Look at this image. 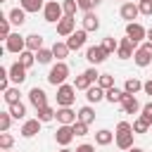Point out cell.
Wrapping results in <instances>:
<instances>
[{"label":"cell","mask_w":152,"mask_h":152,"mask_svg":"<svg viewBox=\"0 0 152 152\" xmlns=\"http://www.w3.org/2000/svg\"><path fill=\"white\" fill-rule=\"evenodd\" d=\"M140 116L147 121V124H152V102H147V104H142V109H140Z\"/></svg>","instance_id":"7bdbcfd3"},{"label":"cell","mask_w":152,"mask_h":152,"mask_svg":"<svg viewBox=\"0 0 152 152\" xmlns=\"http://www.w3.org/2000/svg\"><path fill=\"white\" fill-rule=\"evenodd\" d=\"M12 114H10V109L7 112H0V131H10V124H12Z\"/></svg>","instance_id":"f35d334b"},{"label":"cell","mask_w":152,"mask_h":152,"mask_svg":"<svg viewBox=\"0 0 152 152\" xmlns=\"http://www.w3.org/2000/svg\"><path fill=\"white\" fill-rule=\"evenodd\" d=\"M112 140H114V133L107 131V128H100V131L95 133V145H100V147H107Z\"/></svg>","instance_id":"cb8c5ba5"},{"label":"cell","mask_w":152,"mask_h":152,"mask_svg":"<svg viewBox=\"0 0 152 152\" xmlns=\"http://www.w3.org/2000/svg\"><path fill=\"white\" fill-rule=\"evenodd\" d=\"M69 78V66H66V62H57L52 69H50V74H48V83L50 86H62L64 81Z\"/></svg>","instance_id":"7a4b0ae2"},{"label":"cell","mask_w":152,"mask_h":152,"mask_svg":"<svg viewBox=\"0 0 152 152\" xmlns=\"http://www.w3.org/2000/svg\"><path fill=\"white\" fill-rule=\"evenodd\" d=\"M59 124H66L71 126L74 121H78V112H74L71 107H57V116H55Z\"/></svg>","instance_id":"9a60e30c"},{"label":"cell","mask_w":152,"mask_h":152,"mask_svg":"<svg viewBox=\"0 0 152 152\" xmlns=\"http://www.w3.org/2000/svg\"><path fill=\"white\" fill-rule=\"evenodd\" d=\"M140 2H142V0H140Z\"/></svg>","instance_id":"9f6ffc18"},{"label":"cell","mask_w":152,"mask_h":152,"mask_svg":"<svg viewBox=\"0 0 152 152\" xmlns=\"http://www.w3.org/2000/svg\"><path fill=\"white\" fill-rule=\"evenodd\" d=\"M142 90H145V95H152V78L142 83Z\"/></svg>","instance_id":"c3c4849f"},{"label":"cell","mask_w":152,"mask_h":152,"mask_svg":"<svg viewBox=\"0 0 152 152\" xmlns=\"http://www.w3.org/2000/svg\"><path fill=\"white\" fill-rule=\"evenodd\" d=\"M86 74H88V78H90L93 83H97V78H100V71H97L95 66H90V69H86Z\"/></svg>","instance_id":"bcb514c9"},{"label":"cell","mask_w":152,"mask_h":152,"mask_svg":"<svg viewBox=\"0 0 152 152\" xmlns=\"http://www.w3.org/2000/svg\"><path fill=\"white\" fill-rule=\"evenodd\" d=\"M86 38H88V31H86V28H78V31H74V33L66 38V45H69L71 50H81V48L86 45Z\"/></svg>","instance_id":"7c38bea8"},{"label":"cell","mask_w":152,"mask_h":152,"mask_svg":"<svg viewBox=\"0 0 152 152\" xmlns=\"http://www.w3.org/2000/svg\"><path fill=\"white\" fill-rule=\"evenodd\" d=\"M40 48H43V36H40V33H31V36H26V50L38 52Z\"/></svg>","instance_id":"484cf974"},{"label":"cell","mask_w":152,"mask_h":152,"mask_svg":"<svg viewBox=\"0 0 152 152\" xmlns=\"http://www.w3.org/2000/svg\"><path fill=\"white\" fill-rule=\"evenodd\" d=\"M19 5H21L26 12H40V10L45 7L43 0H19Z\"/></svg>","instance_id":"f1b7e54d"},{"label":"cell","mask_w":152,"mask_h":152,"mask_svg":"<svg viewBox=\"0 0 152 152\" xmlns=\"http://www.w3.org/2000/svg\"><path fill=\"white\" fill-rule=\"evenodd\" d=\"M133 124H128V121H119V126H116V133H114V142H116V147L119 150H131L133 147Z\"/></svg>","instance_id":"6da1fadb"},{"label":"cell","mask_w":152,"mask_h":152,"mask_svg":"<svg viewBox=\"0 0 152 152\" xmlns=\"http://www.w3.org/2000/svg\"><path fill=\"white\" fill-rule=\"evenodd\" d=\"M83 28L90 33V31H97L100 28V19H97V14L90 10V12H86L83 14Z\"/></svg>","instance_id":"44dd1931"},{"label":"cell","mask_w":152,"mask_h":152,"mask_svg":"<svg viewBox=\"0 0 152 152\" xmlns=\"http://www.w3.org/2000/svg\"><path fill=\"white\" fill-rule=\"evenodd\" d=\"M10 24H12V21H10L7 17H5V19H2V24H0V33H2V38H5V40H7V36H10Z\"/></svg>","instance_id":"f6af8a7d"},{"label":"cell","mask_w":152,"mask_h":152,"mask_svg":"<svg viewBox=\"0 0 152 152\" xmlns=\"http://www.w3.org/2000/svg\"><path fill=\"white\" fill-rule=\"evenodd\" d=\"M74 31H76V19H74V17H62V19L57 21V33H59V36L69 38Z\"/></svg>","instance_id":"8fae6325"},{"label":"cell","mask_w":152,"mask_h":152,"mask_svg":"<svg viewBox=\"0 0 152 152\" xmlns=\"http://www.w3.org/2000/svg\"><path fill=\"white\" fill-rule=\"evenodd\" d=\"M36 114H38L36 119H40L43 124H48V121H52V119L57 116V109H52L50 104H45V107H40V109H36Z\"/></svg>","instance_id":"d4e9b609"},{"label":"cell","mask_w":152,"mask_h":152,"mask_svg":"<svg viewBox=\"0 0 152 152\" xmlns=\"http://www.w3.org/2000/svg\"><path fill=\"white\" fill-rule=\"evenodd\" d=\"M104 50H107V55H112V52H116L119 50V40H114L112 36H107V38H102V43H100Z\"/></svg>","instance_id":"e575fe53"},{"label":"cell","mask_w":152,"mask_h":152,"mask_svg":"<svg viewBox=\"0 0 152 152\" xmlns=\"http://www.w3.org/2000/svg\"><path fill=\"white\" fill-rule=\"evenodd\" d=\"M2 152H12V150H2Z\"/></svg>","instance_id":"db71d44e"},{"label":"cell","mask_w":152,"mask_h":152,"mask_svg":"<svg viewBox=\"0 0 152 152\" xmlns=\"http://www.w3.org/2000/svg\"><path fill=\"white\" fill-rule=\"evenodd\" d=\"M100 2H102V0H95V5H100Z\"/></svg>","instance_id":"f5cc1de1"},{"label":"cell","mask_w":152,"mask_h":152,"mask_svg":"<svg viewBox=\"0 0 152 152\" xmlns=\"http://www.w3.org/2000/svg\"><path fill=\"white\" fill-rule=\"evenodd\" d=\"M138 7H140V14L152 17V0H142V2H138Z\"/></svg>","instance_id":"b9f144b4"},{"label":"cell","mask_w":152,"mask_h":152,"mask_svg":"<svg viewBox=\"0 0 152 152\" xmlns=\"http://www.w3.org/2000/svg\"><path fill=\"white\" fill-rule=\"evenodd\" d=\"M0 2H5V0H0Z\"/></svg>","instance_id":"11a10c76"},{"label":"cell","mask_w":152,"mask_h":152,"mask_svg":"<svg viewBox=\"0 0 152 152\" xmlns=\"http://www.w3.org/2000/svg\"><path fill=\"white\" fill-rule=\"evenodd\" d=\"M43 17H45V21H48V24H57V21L64 17L62 2H57V0H48V2H45V7H43Z\"/></svg>","instance_id":"277c9868"},{"label":"cell","mask_w":152,"mask_h":152,"mask_svg":"<svg viewBox=\"0 0 152 152\" xmlns=\"http://www.w3.org/2000/svg\"><path fill=\"white\" fill-rule=\"evenodd\" d=\"M76 152H95V145L83 142V145H78V147H76Z\"/></svg>","instance_id":"7dc6e473"},{"label":"cell","mask_w":152,"mask_h":152,"mask_svg":"<svg viewBox=\"0 0 152 152\" xmlns=\"http://www.w3.org/2000/svg\"><path fill=\"white\" fill-rule=\"evenodd\" d=\"M19 62H21L26 69H31V66L36 64V52H33V50H24V52H19Z\"/></svg>","instance_id":"f546056e"},{"label":"cell","mask_w":152,"mask_h":152,"mask_svg":"<svg viewBox=\"0 0 152 152\" xmlns=\"http://www.w3.org/2000/svg\"><path fill=\"white\" fill-rule=\"evenodd\" d=\"M76 102V88L69 83L57 86V107H71Z\"/></svg>","instance_id":"3957f363"},{"label":"cell","mask_w":152,"mask_h":152,"mask_svg":"<svg viewBox=\"0 0 152 152\" xmlns=\"http://www.w3.org/2000/svg\"><path fill=\"white\" fill-rule=\"evenodd\" d=\"M97 86H100V88H104V90H107V88H112V86H114V76H112V74H100Z\"/></svg>","instance_id":"74e56055"},{"label":"cell","mask_w":152,"mask_h":152,"mask_svg":"<svg viewBox=\"0 0 152 152\" xmlns=\"http://www.w3.org/2000/svg\"><path fill=\"white\" fill-rule=\"evenodd\" d=\"M71 128H74V133H76L78 138L88 135V124H83V121H74V124H71Z\"/></svg>","instance_id":"60d3db41"},{"label":"cell","mask_w":152,"mask_h":152,"mask_svg":"<svg viewBox=\"0 0 152 152\" xmlns=\"http://www.w3.org/2000/svg\"><path fill=\"white\" fill-rule=\"evenodd\" d=\"M119 14H121V19H126V24H128V21H133V19L140 14V7H138L135 2H124L121 10H119Z\"/></svg>","instance_id":"ac0fdd59"},{"label":"cell","mask_w":152,"mask_h":152,"mask_svg":"<svg viewBox=\"0 0 152 152\" xmlns=\"http://www.w3.org/2000/svg\"><path fill=\"white\" fill-rule=\"evenodd\" d=\"M12 145H14V138L10 135V131H2L0 133V147L2 150H12Z\"/></svg>","instance_id":"8d00e7d4"},{"label":"cell","mask_w":152,"mask_h":152,"mask_svg":"<svg viewBox=\"0 0 152 152\" xmlns=\"http://www.w3.org/2000/svg\"><path fill=\"white\" fill-rule=\"evenodd\" d=\"M76 2H78V10L81 12H90L95 7V0H76Z\"/></svg>","instance_id":"ee69618b"},{"label":"cell","mask_w":152,"mask_h":152,"mask_svg":"<svg viewBox=\"0 0 152 152\" xmlns=\"http://www.w3.org/2000/svg\"><path fill=\"white\" fill-rule=\"evenodd\" d=\"M5 48H7L10 52H14V55L24 52V50H26V36H19V33H10V36H7V40H5Z\"/></svg>","instance_id":"8992f818"},{"label":"cell","mask_w":152,"mask_h":152,"mask_svg":"<svg viewBox=\"0 0 152 152\" xmlns=\"http://www.w3.org/2000/svg\"><path fill=\"white\" fill-rule=\"evenodd\" d=\"M147 128H150V124H147L142 116H138V119L133 121V133H147Z\"/></svg>","instance_id":"ab89813d"},{"label":"cell","mask_w":152,"mask_h":152,"mask_svg":"<svg viewBox=\"0 0 152 152\" xmlns=\"http://www.w3.org/2000/svg\"><path fill=\"white\" fill-rule=\"evenodd\" d=\"M90 86H93V81L88 78V74H86V71H83L81 76H76V81H74V88H76V90H88Z\"/></svg>","instance_id":"836d02e7"},{"label":"cell","mask_w":152,"mask_h":152,"mask_svg":"<svg viewBox=\"0 0 152 152\" xmlns=\"http://www.w3.org/2000/svg\"><path fill=\"white\" fill-rule=\"evenodd\" d=\"M126 152H145V150H140V147H135V145H133V147H131V150H126Z\"/></svg>","instance_id":"681fc988"},{"label":"cell","mask_w":152,"mask_h":152,"mask_svg":"<svg viewBox=\"0 0 152 152\" xmlns=\"http://www.w3.org/2000/svg\"><path fill=\"white\" fill-rule=\"evenodd\" d=\"M133 62L142 69V66H147L150 62H152V43L147 40V43H142V45H138V50L133 52Z\"/></svg>","instance_id":"5b68a950"},{"label":"cell","mask_w":152,"mask_h":152,"mask_svg":"<svg viewBox=\"0 0 152 152\" xmlns=\"http://www.w3.org/2000/svg\"><path fill=\"white\" fill-rule=\"evenodd\" d=\"M19 95H21V93H19V86H17V88H7V90L2 93V100H5L7 104H14V102H21Z\"/></svg>","instance_id":"1f68e13d"},{"label":"cell","mask_w":152,"mask_h":152,"mask_svg":"<svg viewBox=\"0 0 152 152\" xmlns=\"http://www.w3.org/2000/svg\"><path fill=\"white\" fill-rule=\"evenodd\" d=\"M135 50H138V43H135V40H131V38L126 36V38H121V40H119V50H116V57H119V59H131Z\"/></svg>","instance_id":"52a82bcc"},{"label":"cell","mask_w":152,"mask_h":152,"mask_svg":"<svg viewBox=\"0 0 152 152\" xmlns=\"http://www.w3.org/2000/svg\"><path fill=\"white\" fill-rule=\"evenodd\" d=\"M40 124H43L40 119H26V121L21 124V131H19V133H21L24 138H33V135L40 133Z\"/></svg>","instance_id":"2e32d148"},{"label":"cell","mask_w":152,"mask_h":152,"mask_svg":"<svg viewBox=\"0 0 152 152\" xmlns=\"http://www.w3.org/2000/svg\"><path fill=\"white\" fill-rule=\"evenodd\" d=\"M7 109H10V114H12L14 119H24V116H26V104H24V102H14V104H7Z\"/></svg>","instance_id":"d6a6232c"},{"label":"cell","mask_w":152,"mask_h":152,"mask_svg":"<svg viewBox=\"0 0 152 152\" xmlns=\"http://www.w3.org/2000/svg\"><path fill=\"white\" fill-rule=\"evenodd\" d=\"M126 36H128L131 40L140 43L142 38H147V28H142L138 21H128V24H126Z\"/></svg>","instance_id":"30bf717a"},{"label":"cell","mask_w":152,"mask_h":152,"mask_svg":"<svg viewBox=\"0 0 152 152\" xmlns=\"http://www.w3.org/2000/svg\"><path fill=\"white\" fill-rule=\"evenodd\" d=\"M74 128L71 126H66V124H59V128L55 131V140H57V145H62V147H69V142L74 140Z\"/></svg>","instance_id":"9c48e42d"},{"label":"cell","mask_w":152,"mask_h":152,"mask_svg":"<svg viewBox=\"0 0 152 152\" xmlns=\"http://www.w3.org/2000/svg\"><path fill=\"white\" fill-rule=\"evenodd\" d=\"M10 81H12V83H17V86H21V83L26 81V66H24L19 59L10 66Z\"/></svg>","instance_id":"4fadbf2b"},{"label":"cell","mask_w":152,"mask_h":152,"mask_svg":"<svg viewBox=\"0 0 152 152\" xmlns=\"http://www.w3.org/2000/svg\"><path fill=\"white\" fill-rule=\"evenodd\" d=\"M52 59H55L52 48H40V50L36 52V62H38V64H50Z\"/></svg>","instance_id":"83f0119b"},{"label":"cell","mask_w":152,"mask_h":152,"mask_svg":"<svg viewBox=\"0 0 152 152\" xmlns=\"http://www.w3.org/2000/svg\"><path fill=\"white\" fill-rule=\"evenodd\" d=\"M78 121H83V124H88V126H90V124L95 121V109H93L90 104L81 107V109H78Z\"/></svg>","instance_id":"4316f807"},{"label":"cell","mask_w":152,"mask_h":152,"mask_svg":"<svg viewBox=\"0 0 152 152\" xmlns=\"http://www.w3.org/2000/svg\"><path fill=\"white\" fill-rule=\"evenodd\" d=\"M121 109H124V114H138L142 107H140V102L135 100V95H124V100H121Z\"/></svg>","instance_id":"e0dca14e"},{"label":"cell","mask_w":152,"mask_h":152,"mask_svg":"<svg viewBox=\"0 0 152 152\" xmlns=\"http://www.w3.org/2000/svg\"><path fill=\"white\" fill-rule=\"evenodd\" d=\"M59 152H76V150H69V147H62Z\"/></svg>","instance_id":"816d5d0a"},{"label":"cell","mask_w":152,"mask_h":152,"mask_svg":"<svg viewBox=\"0 0 152 152\" xmlns=\"http://www.w3.org/2000/svg\"><path fill=\"white\" fill-rule=\"evenodd\" d=\"M147 40L152 43V28H147Z\"/></svg>","instance_id":"f907efd6"},{"label":"cell","mask_w":152,"mask_h":152,"mask_svg":"<svg viewBox=\"0 0 152 152\" xmlns=\"http://www.w3.org/2000/svg\"><path fill=\"white\" fill-rule=\"evenodd\" d=\"M62 10H64V17H74L78 10V2L76 0H62Z\"/></svg>","instance_id":"d590c367"},{"label":"cell","mask_w":152,"mask_h":152,"mask_svg":"<svg viewBox=\"0 0 152 152\" xmlns=\"http://www.w3.org/2000/svg\"><path fill=\"white\" fill-rule=\"evenodd\" d=\"M124 90H126L128 95H135L138 90H142V81H138V78H126V83H124Z\"/></svg>","instance_id":"4dcf8cb0"},{"label":"cell","mask_w":152,"mask_h":152,"mask_svg":"<svg viewBox=\"0 0 152 152\" xmlns=\"http://www.w3.org/2000/svg\"><path fill=\"white\" fill-rule=\"evenodd\" d=\"M7 19H10L14 26H24V21H26V10H24V7H14V10L7 12Z\"/></svg>","instance_id":"ffe728a7"},{"label":"cell","mask_w":152,"mask_h":152,"mask_svg":"<svg viewBox=\"0 0 152 152\" xmlns=\"http://www.w3.org/2000/svg\"><path fill=\"white\" fill-rule=\"evenodd\" d=\"M107 57H109V55H107V50H104L102 45H90V48L86 50V59H88L90 64H95V66L102 64Z\"/></svg>","instance_id":"ba28073f"},{"label":"cell","mask_w":152,"mask_h":152,"mask_svg":"<svg viewBox=\"0 0 152 152\" xmlns=\"http://www.w3.org/2000/svg\"><path fill=\"white\" fill-rule=\"evenodd\" d=\"M124 95H126V90H119L116 86H112V88H107V90H104V100H107V102H112V104H121Z\"/></svg>","instance_id":"603a6c76"},{"label":"cell","mask_w":152,"mask_h":152,"mask_svg":"<svg viewBox=\"0 0 152 152\" xmlns=\"http://www.w3.org/2000/svg\"><path fill=\"white\" fill-rule=\"evenodd\" d=\"M28 102H31L36 109L45 107V104H48V95H45V90H43V88H38V86H36V88H31V90H28Z\"/></svg>","instance_id":"5bb4252c"},{"label":"cell","mask_w":152,"mask_h":152,"mask_svg":"<svg viewBox=\"0 0 152 152\" xmlns=\"http://www.w3.org/2000/svg\"><path fill=\"white\" fill-rule=\"evenodd\" d=\"M86 100H88L90 104H93V102H95V104H97V102H102V100H104V88H100L97 83H95V86H90V88L86 90Z\"/></svg>","instance_id":"d6986e66"},{"label":"cell","mask_w":152,"mask_h":152,"mask_svg":"<svg viewBox=\"0 0 152 152\" xmlns=\"http://www.w3.org/2000/svg\"><path fill=\"white\" fill-rule=\"evenodd\" d=\"M69 52H71V48L66 45V40H64V43H59V40H57V43L52 45V55H55V59H57V62H64V59L69 57Z\"/></svg>","instance_id":"7402d4cb"}]
</instances>
